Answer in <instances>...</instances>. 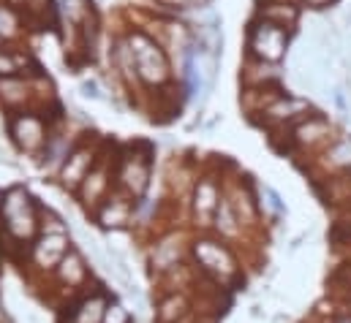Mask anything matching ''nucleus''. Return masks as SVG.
I'll list each match as a JSON object with an SVG mask.
<instances>
[{"mask_svg":"<svg viewBox=\"0 0 351 323\" xmlns=\"http://www.w3.org/2000/svg\"><path fill=\"white\" fill-rule=\"evenodd\" d=\"M0 231L16 247H27L41 234V204L25 185H11L3 190Z\"/></svg>","mask_w":351,"mask_h":323,"instance_id":"1","label":"nucleus"},{"mask_svg":"<svg viewBox=\"0 0 351 323\" xmlns=\"http://www.w3.org/2000/svg\"><path fill=\"white\" fill-rule=\"evenodd\" d=\"M191 266L199 277H207L218 288H232L240 280V261L232 244L215 234H199L191 240Z\"/></svg>","mask_w":351,"mask_h":323,"instance_id":"2","label":"nucleus"},{"mask_svg":"<svg viewBox=\"0 0 351 323\" xmlns=\"http://www.w3.org/2000/svg\"><path fill=\"white\" fill-rule=\"evenodd\" d=\"M44 283H49V288H52V302H55L58 307H63L66 302H71V299H77L80 294H85L90 285H95L88 258H85V253H82L77 244L63 255V261L58 263V269H55V272L49 274V280H44Z\"/></svg>","mask_w":351,"mask_h":323,"instance_id":"3","label":"nucleus"},{"mask_svg":"<svg viewBox=\"0 0 351 323\" xmlns=\"http://www.w3.org/2000/svg\"><path fill=\"white\" fill-rule=\"evenodd\" d=\"M150 182H153V150L147 144H134L114 161V190L125 193L128 198L134 201L145 198Z\"/></svg>","mask_w":351,"mask_h":323,"instance_id":"4","label":"nucleus"},{"mask_svg":"<svg viewBox=\"0 0 351 323\" xmlns=\"http://www.w3.org/2000/svg\"><path fill=\"white\" fill-rule=\"evenodd\" d=\"M128 49H131V57H134V68H136V79L147 87H161L172 79V68H169V57H167V49L150 38L147 33L142 30H134L128 33L125 38Z\"/></svg>","mask_w":351,"mask_h":323,"instance_id":"5","label":"nucleus"},{"mask_svg":"<svg viewBox=\"0 0 351 323\" xmlns=\"http://www.w3.org/2000/svg\"><path fill=\"white\" fill-rule=\"evenodd\" d=\"M71 247L69 229H41V234L25 247V266L36 280H49Z\"/></svg>","mask_w":351,"mask_h":323,"instance_id":"6","label":"nucleus"},{"mask_svg":"<svg viewBox=\"0 0 351 323\" xmlns=\"http://www.w3.org/2000/svg\"><path fill=\"white\" fill-rule=\"evenodd\" d=\"M49 133H52V122L41 112L25 109L8 117V136L16 144V150L25 155H41Z\"/></svg>","mask_w":351,"mask_h":323,"instance_id":"7","label":"nucleus"},{"mask_svg":"<svg viewBox=\"0 0 351 323\" xmlns=\"http://www.w3.org/2000/svg\"><path fill=\"white\" fill-rule=\"evenodd\" d=\"M114 190V161L109 155H98L95 166L90 168V174L85 177V182L80 185V190L74 193V198L80 201V207L93 215L98 209V204Z\"/></svg>","mask_w":351,"mask_h":323,"instance_id":"8","label":"nucleus"},{"mask_svg":"<svg viewBox=\"0 0 351 323\" xmlns=\"http://www.w3.org/2000/svg\"><path fill=\"white\" fill-rule=\"evenodd\" d=\"M188 255H191V242L188 244L182 242L177 237V231H167V234L156 237L153 244H150V250H147V266H150L153 277L161 280L164 274H169V272H175L177 266H182Z\"/></svg>","mask_w":351,"mask_h":323,"instance_id":"9","label":"nucleus"},{"mask_svg":"<svg viewBox=\"0 0 351 323\" xmlns=\"http://www.w3.org/2000/svg\"><path fill=\"white\" fill-rule=\"evenodd\" d=\"M248 49L262 63H278L289 49V33L272 22L256 19L248 27Z\"/></svg>","mask_w":351,"mask_h":323,"instance_id":"10","label":"nucleus"},{"mask_svg":"<svg viewBox=\"0 0 351 323\" xmlns=\"http://www.w3.org/2000/svg\"><path fill=\"white\" fill-rule=\"evenodd\" d=\"M109 299H112V294L101 283H95L85 294H80L77 299H71L60 307V323H101Z\"/></svg>","mask_w":351,"mask_h":323,"instance_id":"11","label":"nucleus"},{"mask_svg":"<svg viewBox=\"0 0 351 323\" xmlns=\"http://www.w3.org/2000/svg\"><path fill=\"white\" fill-rule=\"evenodd\" d=\"M134 198H128L120 190H112L90 218L101 231H125L134 226Z\"/></svg>","mask_w":351,"mask_h":323,"instance_id":"12","label":"nucleus"},{"mask_svg":"<svg viewBox=\"0 0 351 323\" xmlns=\"http://www.w3.org/2000/svg\"><path fill=\"white\" fill-rule=\"evenodd\" d=\"M98 155H101V150H95V147L90 144V139L77 142V147L71 150V155L66 158V163H63L60 171H58V182H60V188L69 190V193L74 196V193L80 190V185L85 182V177L90 174V168L95 166Z\"/></svg>","mask_w":351,"mask_h":323,"instance_id":"13","label":"nucleus"},{"mask_svg":"<svg viewBox=\"0 0 351 323\" xmlns=\"http://www.w3.org/2000/svg\"><path fill=\"white\" fill-rule=\"evenodd\" d=\"M221 198H223V193H221V185L215 177H199L196 179L193 193H191V215H193V223L199 229L213 226V218H215Z\"/></svg>","mask_w":351,"mask_h":323,"instance_id":"14","label":"nucleus"},{"mask_svg":"<svg viewBox=\"0 0 351 323\" xmlns=\"http://www.w3.org/2000/svg\"><path fill=\"white\" fill-rule=\"evenodd\" d=\"M193 321V299L188 291H161L156 299L153 323H188Z\"/></svg>","mask_w":351,"mask_h":323,"instance_id":"15","label":"nucleus"},{"mask_svg":"<svg viewBox=\"0 0 351 323\" xmlns=\"http://www.w3.org/2000/svg\"><path fill=\"white\" fill-rule=\"evenodd\" d=\"M30 92H33V87L27 79L5 77V79H0V106L8 112V117L16 114V112H25V106L30 101Z\"/></svg>","mask_w":351,"mask_h":323,"instance_id":"16","label":"nucleus"},{"mask_svg":"<svg viewBox=\"0 0 351 323\" xmlns=\"http://www.w3.org/2000/svg\"><path fill=\"white\" fill-rule=\"evenodd\" d=\"M77 147V142H71V136H66V133H49V139H47V147L41 150V168L44 171H49V174H58L60 171V166L66 163V158L71 155V150Z\"/></svg>","mask_w":351,"mask_h":323,"instance_id":"17","label":"nucleus"},{"mask_svg":"<svg viewBox=\"0 0 351 323\" xmlns=\"http://www.w3.org/2000/svg\"><path fill=\"white\" fill-rule=\"evenodd\" d=\"M210 229H213L215 237H221L223 242L240 237V229H243V226H240V220H237V212H234L229 196L221 198V204H218V209H215V218H213V226H210Z\"/></svg>","mask_w":351,"mask_h":323,"instance_id":"18","label":"nucleus"},{"mask_svg":"<svg viewBox=\"0 0 351 323\" xmlns=\"http://www.w3.org/2000/svg\"><path fill=\"white\" fill-rule=\"evenodd\" d=\"M297 16H300V11H297V5H291V3H262L259 5V19L264 22H272V25H278V27H291L294 22H297Z\"/></svg>","mask_w":351,"mask_h":323,"instance_id":"19","label":"nucleus"},{"mask_svg":"<svg viewBox=\"0 0 351 323\" xmlns=\"http://www.w3.org/2000/svg\"><path fill=\"white\" fill-rule=\"evenodd\" d=\"M330 136V122L324 117H308L297 131H294V139L300 144H316L322 139Z\"/></svg>","mask_w":351,"mask_h":323,"instance_id":"20","label":"nucleus"},{"mask_svg":"<svg viewBox=\"0 0 351 323\" xmlns=\"http://www.w3.org/2000/svg\"><path fill=\"white\" fill-rule=\"evenodd\" d=\"M19 36H22V16H19V11L11 3L0 0V41H14Z\"/></svg>","mask_w":351,"mask_h":323,"instance_id":"21","label":"nucleus"},{"mask_svg":"<svg viewBox=\"0 0 351 323\" xmlns=\"http://www.w3.org/2000/svg\"><path fill=\"white\" fill-rule=\"evenodd\" d=\"M25 66L38 68L36 63H30V57H27V55L14 52V49H3V47H0V79H5V77H19Z\"/></svg>","mask_w":351,"mask_h":323,"instance_id":"22","label":"nucleus"},{"mask_svg":"<svg viewBox=\"0 0 351 323\" xmlns=\"http://www.w3.org/2000/svg\"><path fill=\"white\" fill-rule=\"evenodd\" d=\"M324 161H327V166H332V168H351V136L338 139L324 153Z\"/></svg>","mask_w":351,"mask_h":323,"instance_id":"23","label":"nucleus"},{"mask_svg":"<svg viewBox=\"0 0 351 323\" xmlns=\"http://www.w3.org/2000/svg\"><path fill=\"white\" fill-rule=\"evenodd\" d=\"M101 323H136V315H134V310L123 299L112 296L106 310H104V321Z\"/></svg>","mask_w":351,"mask_h":323,"instance_id":"24","label":"nucleus"},{"mask_svg":"<svg viewBox=\"0 0 351 323\" xmlns=\"http://www.w3.org/2000/svg\"><path fill=\"white\" fill-rule=\"evenodd\" d=\"M262 196H264V207H267L272 215H286V204H283L280 193H278L272 185H264Z\"/></svg>","mask_w":351,"mask_h":323,"instance_id":"25","label":"nucleus"},{"mask_svg":"<svg viewBox=\"0 0 351 323\" xmlns=\"http://www.w3.org/2000/svg\"><path fill=\"white\" fill-rule=\"evenodd\" d=\"M80 90H82L85 98H93V101H101V98H104V92H101V87H98L95 79H85L80 84Z\"/></svg>","mask_w":351,"mask_h":323,"instance_id":"26","label":"nucleus"},{"mask_svg":"<svg viewBox=\"0 0 351 323\" xmlns=\"http://www.w3.org/2000/svg\"><path fill=\"white\" fill-rule=\"evenodd\" d=\"M332 98H335V106L343 112V114H349L351 109H349V101H346V92L341 90V87H335V92H332Z\"/></svg>","mask_w":351,"mask_h":323,"instance_id":"27","label":"nucleus"},{"mask_svg":"<svg viewBox=\"0 0 351 323\" xmlns=\"http://www.w3.org/2000/svg\"><path fill=\"white\" fill-rule=\"evenodd\" d=\"M180 8H199V5H207L210 0H172Z\"/></svg>","mask_w":351,"mask_h":323,"instance_id":"28","label":"nucleus"},{"mask_svg":"<svg viewBox=\"0 0 351 323\" xmlns=\"http://www.w3.org/2000/svg\"><path fill=\"white\" fill-rule=\"evenodd\" d=\"M302 3H308V5H313V8H324V5H330L332 0H302Z\"/></svg>","mask_w":351,"mask_h":323,"instance_id":"29","label":"nucleus"},{"mask_svg":"<svg viewBox=\"0 0 351 323\" xmlns=\"http://www.w3.org/2000/svg\"><path fill=\"white\" fill-rule=\"evenodd\" d=\"M330 323H351V313H349V315H335Z\"/></svg>","mask_w":351,"mask_h":323,"instance_id":"30","label":"nucleus"},{"mask_svg":"<svg viewBox=\"0 0 351 323\" xmlns=\"http://www.w3.org/2000/svg\"><path fill=\"white\" fill-rule=\"evenodd\" d=\"M251 315H254V318H262V307H259V305H254V307H251Z\"/></svg>","mask_w":351,"mask_h":323,"instance_id":"31","label":"nucleus"},{"mask_svg":"<svg viewBox=\"0 0 351 323\" xmlns=\"http://www.w3.org/2000/svg\"><path fill=\"white\" fill-rule=\"evenodd\" d=\"M0 207H3V190H0Z\"/></svg>","mask_w":351,"mask_h":323,"instance_id":"32","label":"nucleus"}]
</instances>
